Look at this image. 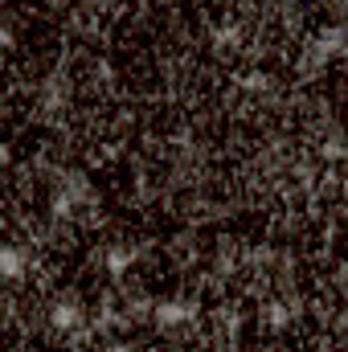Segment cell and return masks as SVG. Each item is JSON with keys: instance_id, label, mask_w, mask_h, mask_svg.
Returning a JSON list of instances; mask_svg holds the SVG:
<instances>
[{"instance_id": "1", "label": "cell", "mask_w": 348, "mask_h": 352, "mask_svg": "<svg viewBox=\"0 0 348 352\" xmlns=\"http://www.w3.org/2000/svg\"><path fill=\"white\" fill-rule=\"evenodd\" d=\"M45 316H50V328H54V332H78L83 320H87V307H83L78 295H58Z\"/></svg>"}, {"instance_id": "2", "label": "cell", "mask_w": 348, "mask_h": 352, "mask_svg": "<svg viewBox=\"0 0 348 352\" xmlns=\"http://www.w3.org/2000/svg\"><path fill=\"white\" fill-rule=\"evenodd\" d=\"M345 50H348V29H345V25H332V29H324V33L316 37V45H312V62H316V66H324V62L340 58Z\"/></svg>"}, {"instance_id": "3", "label": "cell", "mask_w": 348, "mask_h": 352, "mask_svg": "<svg viewBox=\"0 0 348 352\" xmlns=\"http://www.w3.org/2000/svg\"><path fill=\"white\" fill-rule=\"evenodd\" d=\"M188 320H193V303H184V299H164V303H156V307H152V324H156V328H164V332L184 328Z\"/></svg>"}, {"instance_id": "4", "label": "cell", "mask_w": 348, "mask_h": 352, "mask_svg": "<svg viewBox=\"0 0 348 352\" xmlns=\"http://www.w3.org/2000/svg\"><path fill=\"white\" fill-rule=\"evenodd\" d=\"M0 274H4V283H17L25 274V250L17 242H4L0 246Z\"/></svg>"}, {"instance_id": "5", "label": "cell", "mask_w": 348, "mask_h": 352, "mask_svg": "<svg viewBox=\"0 0 348 352\" xmlns=\"http://www.w3.org/2000/svg\"><path fill=\"white\" fill-rule=\"evenodd\" d=\"M135 263V250H127V246H111L107 250V270L119 278V274H127V266Z\"/></svg>"}, {"instance_id": "6", "label": "cell", "mask_w": 348, "mask_h": 352, "mask_svg": "<svg viewBox=\"0 0 348 352\" xmlns=\"http://www.w3.org/2000/svg\"><path fill=\"white\" fill-rule=\"evenodd\" d=\"M287 324V311H283V303H270V328H283Z\"/></svg>"}, {"instance_id": "7", "label": "cell", "mask_w": 348, "mask_h": 352, "mask_svg": "<svg viewBox=\"0 0 348 352\" xmlns=\"http://www.w3.org/2000/svg\"><path fill=\"white\" fill-rule=\"evenodd\" d=\"M246 87H254V90H266V78H262V74H246Z\"/></svg>"}, {"instance_id": "8", "label": "cell", "mask_w": 348, "mask_h": 352, "mask_svg": "<svg viewBox=\"0 0 348 352\" xmlns=\"http://www.w3.org/2000/svg\"><path fill=\"white\" fill-rule=\"evenodd\" d=\"M102 352H135V349H131V344H107Z\"/></svg>"}, {"instance_id": "9", "label": "cell", "mask_w": 348, "mask_h": 352, "mask_svg": "<svg viewBox=\"0 0 348 352\" xmlns=\"http://www.w3.org/2000/svg\"><path fill=\"white\" fill-rule=\"evenodd\" d=\"M45 4H50V8H62V4H66V0H45Z\"/></svg>"}, {"instance_id": "10", "label": "cell", "mask_w": 348, "mask_h": 352, "mask_svg": "<svg viewBox=\"0 0 348 352\" xmlns=\"http://www.w3.org/2000/svg\"><path fill=\"white\" fill-rule=\"evenodd\" d=\"M266 4H283V0H266Z\"/></svg>"}]
</instances>
